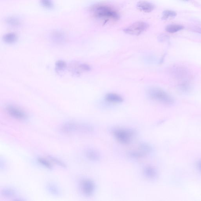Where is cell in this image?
Returning a JSON list of instances; mask_svg holds the SVG:
<instances>
[{
  "label": "cell",
  "mask_w": 201,
  "mask_h": 201,
  "mask_svg": "<svg viewBox=\"0 0 201 201\" xmlns=\"http://www.w3.org/2000/svg\"><path fill=\"white\" fill-rule=\"evenodd\" d=\"M147 94L152 100L167 105H172L174 103L173 97L165 91L160 88H150L148 90Z\"/></svg>",
  "instance_id": "1"
},
{
  "label": "cell",
  "mask_w": 201,
  "mask_h": 201,
  "mask_svg": "<svg viewBox=\"0 0 201 201\" xmlns=\"http://www.w3.org/2000/svg\"><path fill=\"white\" fill-rule=\"evenodd\" d=\"M93 14L96 17L100 18L118 19V13L112 8L104 5H98L93 7L92 9Z\"/></svg>",
  "instance_id": "2"
},
{
  "label": "cell",
  "mask_w": 201,
  "mask_h": 201,
  "mask_svg": "<svg viewBox=\"0 0 201 201\" xmlns=\"http://www.w3.org/2000/svg\"><path fill=\"white\" fill-rule=\"evenodd\" d=\"M170 73L175 79L180 81H189L191 74L188 69L181 65H175L171 68Z\"/></svg>",
  "instance_id": "3"
},
{
  "label": "cell",
  "mask_w": 201,
  "mask_h": 201,
  "mask_svg": "<svg viewBox=\"0 0 201 201\" xmlns=\"http://www.w3.org/2000/svg\"><path fill=\"white\" fill-rule=\"evenodd\" d=\"M112 133L118 142L124 144L129 143L135 135L133 130L127 129H115L113 130Z\"/></svg>",
  "instance_id": "4"
},
{
  "label": "cell",
  "mask_w": 201,
  "mask_h": 201,
  "mask_svg": "<svg viewBox=\"0 0 201 201\" xmlns=\"http://www.w3.org/2000/svg\"><path fill=\"white\" fill-rule=\"evenodd\" d=\"M5 109L8 115L13 118L19 120H25L28 119V115L26 113L16 105L8 104L6 106Z\"/></svg>",
  "instance_id": "5"
},
{
  "label": "cell",
  "mask_w": 201,
  "mask_h": 201,
  "mask_svg": "<svg viewBox=\"0 0 201 201\" xmlns=\"http://www.w3.org/2000/svg\"><path fill=\"white\" fill-rule=\"evenodd\" d=\"M149 27V25L144 22H137L124 30L126 34L137 36L142 34Z\"/></svg>",
  "instance_id": "6"
},
{
  "label": "cell",
  "mask_w": 201,
  "mask_h": 201,
  "mask_svg": "<svg viewBox=\"0 0 201 201\" xmlns=\"http://www.w3.org/2000/svg\"><path fill=\"white\" fill-rule=\"evenodd\" d=\"M62 133L70 134L77 132H82V124L76 122H70L62 124L60 129Z\"/></svg>",
  "instance_id": "7"
},
{
  "label": "cell",
  "mask_w": 201,
  "mask_h": 201,
  "mask_svg": "<svg viewBox=\"0 0 201 201\" xmlns=\"http://www.w3.org/2000/svg\"><path fill=\"white\" fill-rule=\"evenodd\" d=\"M80 187L83 193L86 196L92 195L94 192L95 185L92 180L89 179H85L81 182Z\"/></svg>",
  "instance_id": "8"
},
{
  "label": "cell",
  "mask_w": 201,
  "mask_h": 201,
  "mask_svg": "<svg viewBox=\"0 0 201 201\" xmlns=\"http://www.w3.org/2000/svg\"><path fill=\"white\" fill-rule=\"evenodd\" d=\"M51 39L53 42L57 44H62L66 41V37L63 33L60 31H55L51 34Z\"/></svg>",
  "instance_id": "9"
},
{
  "label": "cell",
  "mask_w": 201,
  "mask_h": 201,
  "mask_svg": "<svg viewBox=\"0 0 201 201\" xmlns=\"http://www.w3.org/2000/svg\"><path fill=\"white\" fill-rule=\"evenodd\" d=\"M138 9L142 11L149 13L154 9V6L153 4L146 1H140L137 5Z\"/></svg>",
  "instance_id": "10"
},
{
  "label": "cell",
  "mask_w": 201,
  "mask_h": 201,
  "mask_svg": "<svg viewBox=\"0 0 201 201\" xmlns=\"http://www.w3.org/2000/svg\"><path fill=\"white\" fill-rule=\"evenodd\" d=\"M105 100L109 103L119 104L123 101V98L120 95L114 93H109L106 95Z\"/></svg>",
  "instance_id": "11"
},
{
  "label": "cell",
  "mask_w": 201,
  "mask_h": 201,
  "mask_svg": "<svg viewBox=\"0 0 201 201\" xmlns=\"http://www.w3.org/2000/svg\"><path fill=\"white\" fill-rule=\"evenodd\" d=\"M144 174L148 178L153 180L157 176V172L156 169L151 167H146L144 169Z\"/></svg>",
  "instance_id": "12"
},
{
  "label": "cell",
  "mask_w": 201,
  "mask_h": 201,
  "mask_svg": "<svg viewBox=\"0 0 201 201\" xmlns=\"http://www.w3.org/2000/svg\"><path fill=\"white\" fill-rule=\"evenodd\" d=\"M87 158L91 161H97L100 158V155L96 151L92 149H88L85 153Z\"/></svg>",
  "instance_id": "13"
},
{
  "label": "cell",
  "mask_w": 201,
  "mask_h": 201,
  "mask_svg": "<svg viewBox=\"0 0 201 201\" xmlns=\"http://www.w3.org/2000/svg\"><path fill=\"white\" fill-rule=\"evenodd\" d=\"M178 87L181 91L184 93L189 92L191 90V86L189 81L180 82L178 85Z\"/></svg>",
  "instance_id": "14"
},
{
  "label": "cell",
  "mask_w": 201,
  "mask_h": 201,
  "mask_svg": "<svg viewBox=\"0 0 201 201\" xmlns=\"http://www.w3.org/2000/svg\"><path fill=\"white\" fill-rule=\"evenodd\" d=\"M48 191L51 195L55 196H59L61 194L60 191L57 186L53 183H49L47 186Z\"/></svg>",
  "instance_id": "15"
},
{
  "label": "cell",
  "mask_w": 201,
  "mask_h": 201,
  "mask_svg": "<svg viewBox=\"0 0 201 201\" xmlns=\"http://www.w3.org/2000/svg\"><path fill=\"white\" fill-rule=\"evenodd\" d=\"M4 42L8 44H12L17 41V36L14 33H9L5 35L3 38Z\"/></svg>",
  "instance_id": "16"
},
{
  "label": "cell",
  "mask_w": 201,
  "mask_h": 201,
  "mask_svg": "<svg viewBox=\"0 0 201 201\" xmlns=\"http://www.w3.org/2000/svg\"><path fill=\"white\" fill-rule=\"evenodd\" d=\"M184 27L179 24H171L166 27V31L170 33H174L183 30Z\"/></svg>",
  "instance_id": "17"
},
{
  "label": "cell",
  "mask_w": 201,
  "mask_h": 201,
  "mask_svg": "<svg viewBox=\"0 0 201 201\" xmlns=\"http://www.w3.org/2000/svg\"><path fill=\"white\" fill-rule=\"evenodd\" d=\"M6 22L8 25L12 27H17L21 24V21L18 18L14 17H10L6 19Z\"/></svg>",
  "instance_id": "18"
},
{
  "label": "cell",
  "mask_w": 201,
  "mask_h": 201,
  "mask_svg": "<svg viewBox=\"0 0 201 201\" xmlns=\"http://www.w3.org/2000/svg\"><path fill=\"white\" fill-rule=\"evenodd\" d=\"M1 195L6 198H12L15 196L16 192L14 190L9 188L3 189L1 192Z\"/></svg>",
  "instance_id": "19"
},
{
  "label": "cell",
  "mask_w": 201,
  "mask_h": 201,
  "mask_svg": "<svg viewBox=\"0 0 201 201\" xmlns=\"http://www.w3.org/2000/svg\"><path fill=\"white\" fill-rule=\"evenodd\" d=\"M37 161L40 165L44 167L46 169L51 170L52 169V166L50 164L49 161H48L45 159L42 158V157H38Z\"/></svg>",
  "instance_id": "20"
},
{
  "label": "cell",
  "mask_w": 201,
  "mask_h": 201,
  "mask_svg": "<svg viewBox=\"0 0 201 201\" xmlns=\"http://www.w3.org/2000/svg\"><path fill=\"white\" fill-rule=\"evenodd\" d=\"M48 157L53 163H54L56 165L62 168H66V165L65 163L62 160H59V159L56 158L55 157H52V156H49Z\"/></svg>",
  "instance_id": "21"
},
{
  "label": "cell",
  "mask_w": 201,
  "mask_h": 201,
  "mask_svg": "<svg viewBox=\"0 0 201 201\" xmlns=\"http://www.w3.org/2000/svg\"><path fill=\"white\" fill-rule=\"evenodd\" d=\"M176 12L173 11L167 10L163 12V18L168 19L169 18H173L176 16Z\"/></svg>",
  "instance_id": "22"
},
{
  "label": "cell",
  "mask_w": 201,
  "mask_h": 201,
  "mask_svg": "<svg viewBox=\"0 0 201 201\" xmlns=\"http://www.w3.org/2000/svg\"><path fill=\"white\" fill-rule=\"evenodd\" d=\"M42 6L48 9H51L53 8L54 4L51 0H41Z\"/></svg>",
  "instance_id": "23"
},
{
  "label": "cell",
  "mask_w": 201,
  "mask_h": 201,
  "mask_svg": "<svg viewBox=\"0 0 201 201\" xmlns=\"http://www.w3.org/2000/svg\"><path fill=\"white\" fill-rule=\"evenodd\" d=\"M56 68L58 70H63L66 67V65L65 62L63 61H59L57 62L56 65Z\"/></svg>",
  "instance_id": "24"
},
{
  "label": "cell",
  "mask_w": 201,
  "mask_h": 201,
  "mask_svg": "<svg viewBox=\"0 0 201 201\" xmlns=\"http://www.w3.org/2000/svg\"><path fill=\"white\" fill-rule=\"evenodd\" d=\"M196 167L198 170L201 172V160L198 161L197 163Z\"/></svg>",
  "instance_id": "25"
},
{
  "label": "cell",
  "mask_w": 201,
  "mask_h": 201,
  "mask_svg": "<svg viewBox=\"0 0 201 201\" xmlns=\"http://www.w3.org/2000/svg\"><path fill=\"white\" fill-rule=\"evenodd\" d=\"M184 1H188V0H184Z\"/></svg>",
  "instance_id": "26"
}]
</instances>
